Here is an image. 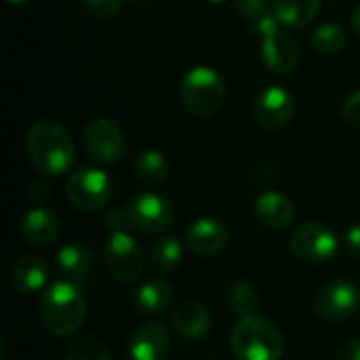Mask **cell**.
<instances>
[{"label": "cell", "instance_id": "1", "mask_svg": "<svg viewBox=\"0 0 360 360\" xmlns=\"http://www.w3.org/2000/svg\"><path fill=\"white\" fill-rule=\"evenodd\" d=\"M30 162L44 175H63L76 158V146L70 133L51 120H38L25 135Z\"/></svg>", "mask_w": 360, "mask_h": 360}, {"label": "cell", "instance_id": "2", "mask_svg": "<svg viewBox=\"0 0 360 360\" xmlns=\"http://www.w3.org/2000/svg\"><path fill=\"white\" fill-rule=\"evenodd\" d=\"M42 325L57 338L76 333L86 319V302L80 287L68 281L49 285L40 297Z\"/></svg>", "mask_w": 360, "mask_h": 360}, {"label": "cell", "instance_id": "3", "mask_svg": "<svg viewBox=\"0 0 360 360\" xmlns=\"http://www.w3.org/2000/svg\"><path fill=\"white\" fill-rule=\"evenodd\" d=\"M230 348L240 360H281L285 354V338L274 323L251 314L232 327Z\"/></svg>", "mask_w": 360, "mask_h": 360}, {"label": "cell", "instance_id": "4", "mask_svg": "<svg viewBox=\"0 0 360 360\" xmlns=\"http://www.w3.org/2000/svg\"><path fill=\"white\" fill-rule=\"evenodd\" d=\"M179 95L188 112H192L198 118H209L224 108L226 84L213 68L196 65L184 76Z\"/></svg>", "mask_w": 360, "mask_h": 360}, {"label": "cell", "instance_id": "5", "mask_svg": "<svg viewBox=\"0 0 360 360\" xmlns=\"http://www.w3.org/2000/svg\"><path fill=\"white\" fill-rule=\"evenodd\" d=\"M65 196L78 211L95 213L108 205L112 196V181L101 169L82 167L70 175L65 184Z\"/></svg>", "mask_w": 360, "mask_h": 360}, {"label": "cell", "instance_id": "6", "mask_svg": "<svg viewBox=\"0 0 360 360\" xmlns=\"http://www.w3.org/2000/svg\"><path fill=\"white\" fill-rule=\"evenodd\" d=\"M82 143L89 158L99 165H114L127 154V139L122 129L110 118H95L82 131Z\"/></svg>", "mask_w": 360, "mask_h": 360}, {"label": "cell", "instance_id": "7", "mask_svg": "<svg viewBox=\"0 0 360 360\" xmlns=\"http://www.w3.org/2000/svg\"><path fill=\"white\" fill-rule=\"evenodd\" d=\"M103 264L116 281L133 283L141 276L146 268V257L141 247L129 232H116L105 243Z\"/></svg>", "mask_w": 360, "mask_h": 360}, {"label": "cell", "instance_id": "8", "mask_svg": "<svg viewBox=\"0 0 360 360\" xmlns=\"http://www.w3.org/2000/svg\"><path fill=\"white\" fill-rule=\"evenodd\" d=\"M338 247H340V243H338V236L333 234V230L319 221H308V224L300 226L291 236L293 255L310 266L331 262L338 253Z\"/></svg>", "mask_w": 360, "mask_h": 360}, {"label": "cell", "instance_id": "9", "mask_svg": "<svg viewBox=\"0 0 360 360\" xmlns=\"http://www.w3.org/2000/svg\"><path fill=\"white\" fill-rule=\"evenodd\" d=\"M127 215H129L131 228L146 232V234L162 232L173 221V209L169 200L154 192H141L133 196L127 205Z\"/></svg>", "mask_w": 360, "mask_h": 360}, {"label": "cell", "instance_id": "10", "mask_svg": "<svg viewBox=\"0 0 360 360\" xmlns=\"http://www.w3.org/2000/svg\"><path fill=\"white\" fill-rule=\"evenodd\" d=\"M360 304L356 285L348 281H331L327 283L314 297V310L321 319L329 323L350 319Z\"/></svg>", "mask_w": 360, "mask_h": 360}, {"label": "cell", "instance_id": "11", "mask_svg": "<svg viewBox=\"0 0 360 360\" xmlns=\"http://www.w3.org/2000/svg\"><path fill=\"white\" fill-rule=\"evenodd\" d=\"M295 114V99L283 86H268L259 93L253 105L255 122L266 131L285 129Z\"/></svg>", "mask_w": 360, "mask_h": 360}, {"label": "cell", "instance_id": "12", "mask_svg": "<svg viewBox=\"0 0 360 360\" xmlns=\"http://www.w3.org/2000/svg\"><path fill=\"white\" fill-rule=\"evenodd\" d=\"M262 57L274 74H291L300 65L302 53L293 36L281 27L278 32L262 38Z\"/></svg>", "mask_w": 360, "mask_h": 360}, {"label": "cell", "instance_id": "13", "mask_svg": "<svg viewBox=\"0 0 360 360\" xmlns=\"http://www.w3.org/2000/svg\"><path fill=\"white\" fill-rule=\"evenodd\" d=\"M186 245L192 253L202 257H213L221 253L228 245V228L215 217L196 219L186 232Z\"/></svg>", "mask_w": 360, "mask_h": 360}, {"label": "cell", "instance_id": "14", "mask_svg": "<svg viewBox=\"0 0 360 360\" xmlns=\"http://www.w3.org/2000/svg\"><path fill=\"white\" fill-rule=\"evenodd\" d=\"M169 350L171 333L162 323H146L129 340L131 360H162Z\"/></svg>", "mask_w": 360, "mask_h": 360}, {"label": "cell", "instance_id": "15", "mask_svg": "<svg viewBox=\"0 0 360 360\" xmlns=\"http://www.w3.org/2000/svg\"><path fill=\"white\" fill-rule=\"evenodd\" d=\"M93 268H95V253L86 245L72 243L57 251L55 270L61 276V281H68L80 287L91 278Z\"/></svg>", "mask_w": 360, "mask_h": 360}, {"label": "cell", "instance_id": "16", "mask_svg": "<svg viewBox=\"0 0 360 360\" xmlns=\"http://www.w3.org/2000/svg\"><path fill=\"white\" fill-rule=\"evenodd\" d=\"M213 316L209 308L196 300H184L171 312V327L186 340H198L209 333Z\"/></svg>", "mask_w": 360, "mask_h": 360}, {"label": "cell", "instance_id": "17", "mask_svg": "<svg viewBox=\"0 0 360 360\" xmlns=\"http://www.w3.org/2000/svg\"><path fill=\"white\" fill-rule=\"evenodd\" d=\"M49 278V266L42 257L23 255L15 259L8 268V285L19 295H32L38 293Z\"/></svg>", "mask_w": 360, "mask_h": 360}, {"label": "cell", "instance_id": "18", "mask_svg": "<svg viewBox=\"0 0 360 360\" xmlns=\"http://www.w3.org/2000/svg\"><path fill=\"white\" fill-rule=\"evenodd\" d=\"M255 217L259 219L262 226L270 230H283L287 228L293 217H295V207L289 196L283 192L268 190L257 196L255 200Z\"/></svg>", "mask_w": 360, "mask_h": 360}, {"label": "cell", "instance_id": "19", "mask_svg": "<svg viewBox=\"0 0 360 360\" xmlns=\"http://www.w3.org/2000/svg\"><path fill=\"white\" fill-rule=\"evenodd\" d=\"M59 219L53 211L49 209H32L25 213V217L21 219V236L27 245H34V247H46L51 243L57 240L59 236Z\"/></svg>", "mask_w": 360, "mask_h": 360}, {"label": "cell", "instance_id": "20", "mask_svg": "<svg viewBox=\"0 0 360 360\" xmlns=\"http://www.w3.org/2000/svg\"><path fill=\"white\" fill-rule=\"evenodd\" d=\"M173 300V289L167 281L162 278H148L146 283L139 285L135 291V310L143 316H158L165 314L171 306Z\"/></svg>", "mask_w": 360, "mask_h": 360}, {"label": "cell", "instance_id": "21", "mask_svg": "<svg viewBox=\"0 0 360 360\" xmlns=\"http://www.w3.org/2000/svg\"><path fill=\"white\" fill-rule=\"evenodd\" d=\"M321 6L323 0H272V13L289 27L308 25L321 13Z\"/></svg>", "mask_w": 360, "mask_h": 360}, {"label": "cell", "instance_id": "22", "mask_svg": "<svg viewBox=\"0 0 360 360\" xmlns=\"http://www.w3.org/2000/svg\"><path fill=\"white\" fill-rule=\"evenodd\" d=\"M137 179L146 186H160L169 177V162L158 150H141L133 160Z\"/></svg>", "mask_w": 360, "mask_h": 360}, {"label": "cell", "instance_id": "23", "mask_svg": "<svg viewBox=\"0 0 360 360\" xmlns=\"http://www.w3.org/2000/svg\"><path fill=\"white\" fill-rule=\"evenodd\" d=\"M184 257V245L175 236H165L160 238L152 249H150V264L156 272H173Z\"/></svg>", "mask_w": 360, "mask_h": 360}, {"label": "cell", "instance_id": "24", "mask_svg": "<svg viewBox=\"0 0 360 360\" xmlns=\"http://www.w3.org/2000/svg\"><path fill=\"white\" fill-rule=\"evenodd\" d=\"M226 306L232 314L245 319L257 312L259 308V295L253 285L249 283H236L226 293Z\"/></svg>", "mask_w": 360, "mask_h": 360}, {"label": "cell", "instance_id": "25", "mask_svg": "<svg viewBox=\"0 0 360 360\" xmlns=\"http://www.w3.org/2000/svg\"><path fill=\"white\" fill-rule=\"evenodd\" d=\"M65 360H112L110 352L105 348V344L95 338V335H80L76 338L68 352H65Z\"/></svg>", "mask_w": 360, "mask_h": 360}, {"label": "cell", "instance_id": "26", "mask_svg": "<svg viewBox=\"0 0 360 360\" xmlns=\"http://www.w3.org/2000/svg\"><path fill=\"white\" fill-rule=\"evenodd\" d=\"M346 44V32L344 27L335 23H325L312 34V46L323 55H335Z\"/></svg>", "mask_w": 360, "mask_h": 360}, {"label": "cell", "instance_id": "27", "mask_svg": "<svg viewBox=\"0 0 360 360\" xmlns=\"http://www.w3.org/2000/svg\"><path fill=\"white\" fill-rule=\"evenodd\" d=\"M234 8L236 13L253 27L259 19H264L270 11L268 0H234Z\"/></svg>", "mask_w": 360, "mask_h": 360}, {"label": "cell", "instance_id": "28", "mask_svg": "<svg viewBox=\"0 0 360 360\" xmlns=\"http://www.w3.org/2000/svg\"><path fill=\"white\" fill-rule=\"evenodd\" d=\"M82 4H84V8L93 17H97V19H110V17H114L120 11V6L124 4V0H82Z\"/></svg>", "mask_w": 360, "mask_h": 360}, {"label": "cell", "instance_id": "29", "mask_svg": "<svg viewBox=\"0 0 360 360\" xmlns=\"http://www.w3.org/2000/svg\"><path fill=\"white\" fill-rule=\"evenodd\" d=\"M342 118H344L350 127L360 129V91L352 93V95L344 101V105H342Z\"/></svg>", "mask_w": 360, "mask_h": 360}, {"label": "cell", "instance_id": "30", "mask_svg": "<svg viewBox=\"0 0 360 360\" xmlns=\"http://www.w3.org/2000/svg\"><path fill=\"white\" fill-rule=\"evenodd\" d=\"M131 226L129 221V215H127V209H112L108 215H105V228L116 234V232H127V228Z\"/></svg>", "mask_w": 360, "mask_h": 360}, {"label": "cell", "instance_id": "31", "mask_svg": "<svg viewBox=\"0 0 360 360\" xmlns=\"http://www.w3.org/2000/svg\"><path fill=\"white\" fill-rule=\"evenodd\" d=\"M344 245H346V251H348V255H352V257H359L360 259V224L350 226V230L346 232Z\"/></svg>", "mask_w": 360, "mask_h": 360}, {"label": "cell", "instance_id": "32", "mask_svg": "<svg viewBox=\"0 0 360 360\" xmlns=\"http://www.w3.org/2000/svg\"><path fill=\"white\" fill-rule=\"evenodd\" d=\"M335 360H360V340H348L335 354Z\"/></svg>", "mask_w": 360, "mask_h": 360}, {"label": "cell", "instance_id": "33", "mask_svg": "<svg viewBox=\"0 0 360 360\" xmlns=\"http://www.w3.org/2000/svg\"><path fill=\"white\" fill-rule=\"evenodd\" d=\"M46 194H49V188H46V184H44V181H36V184H32V188H30V196H32L34 200H42Z\"/></svg>", "mask_w": 360, "mask_h": 360}, {"label": "cell", "instance_id": "34", "mask_svg": "<svg viewBox=\"0 0 360 360\" xmlns=\"http://www.w3.org/2000/svg\"><path fill=\"white\" fill-rule=\"evenodd\" d=\"M352 27H354V32L360 36V4L354 8V15H352Z\"/></svg>", "mask_w": 360, "mask_h": 360}, {"label": "cell", "instance_id": "35", "mask_svg": "<svg viewBox=\"0 0 360 360\" xmlns=\"http://www.w3.org/2000/svg\"><path fill=\"white\" fill-rule=\"evenodd\" d=\"M129 6H137V8H141V6H148L150 2H154V0H124Z\"/></svg>", "mask_w": 360, "mask_h": 360}, {"label": "cell", "instance_id": "36", "mask_svg": "<svg viewBox=\"0 0 360 360\" xmlns=\"http://www.w3.org/2000/svg\"><path fill=\"white\" fill-rule=\"evenodd\" d=\"M11 4H23V2H27V0H8Z\"/></svg>", "mask_w": 360, "mask_h": 360}, {"label": "cell", "instance_id": "37", "mask_svg": "<svg viewBox=\"0 0 360 360\" xmlns=\"http://www.w3.org/2000/svg\"><path fill=\"white\" fill-rule=\"evenodd\" d=\"M209 2H211V4H224L226 0H209Z\"/></svg>", "mask_w": 360, "mask_h": 360}]
</instances>
